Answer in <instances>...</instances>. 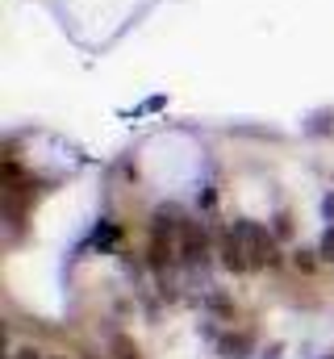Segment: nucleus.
<instances>
[{
    "label": "nucleus",
    "instance_id": "obj_1",
    "mask_svg": "<svg viewBox=\"0 0 334 359\" xmlns=\"http://www.w3.org/2000/svg\"><path fill=\"white\" fill-rule=\"evenodd\" d=\"M222 264L230 271H259L276 264V238L259 222H234L222 234Z\"/></svg>",
    "mask_w": 334,
    "mask_h": 359
},
{
    "label": "nucleus",
    "instance_id": "obj_2",
    "mask_svg": "<svg viewBox=\"0 0 334 359\" xmlns=\"http://www.w3.org/2000/svg\"><path fill=\"white\" fill-rule=\"evenodd\" d=\"M184 238H188V217L180 209H159L151 222V259L155 268H171L184 264Z\"/></svg>",
    "mask_w": 334,
    "mask_h": 359
},
{
    "label": "nucleus",
    "instance_id": "obj_3",
    "mask_svg": "<svg viewBox=\"0 0 334 359\" xmlns=\"http://www.w3.org/2000/svg\"><path fill=\"white\" fill-rule=\"evenodd\" d=\"M322 255H326V259H334V226L322 234Z\"/></svg>",
    "mask_w": 334,
    "mask_h": 359
},
{
    "label": "nucleus",
    "instance_id": "obj_4",
    "mask_svg": "<svg viewBox=\"0 0 334 359\" xmlns=\"http://www.w3.org/2000/svg\"><path fill=\"white\" fill-rule=\"evenodd\" d=\"M8 359H46V355H42L38 347H21V351H13Z\"/></svg>",
    "mask_w": 334,
    "mask_h": 359
}]
</instances>
